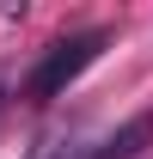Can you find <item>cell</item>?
I'll return each instance as SVG.
<instances>
[{
  "label": "cell",
  "instance_id": "obj_1",
  "mask_svg": "<svg viewBox=\"0 0 153 159\" xmlns=\"http://www.w3.org/2000/svg\"><path fill=\"white\" fill-rule=\"evenodd\" d=\"M104 31H74V37H61V43H49V55L37 61V74H31V104H49V98H61L67 86H74L86 67H92L98 55H104Z\"/></svg>",
  "mask_w": 153,
  "mask_h": 159
},
{
  "label": "cell",
  "instance_id": "obj_3",
  "mask_svg": "<svg viewBox=\"0 0 153 159\" xmlns=\"http://www.w3.org/2000/svg\"><path fill=\"white\" fill-rule=\"evenodd\" d=\"M25 159H92V153H86L74 135H49V141H37V147H31Z\"/></svg>",
  "mask_w": 153,
  "mask_h": 159
},
{
  "label": "cell",
  "instance_id": "obj_2",
  "mask_svg": "<svg viewBox=\"0 0 153 159\" xmlns=\"http://www.w3.org/2000/svg\"><path fill=\"white\" fill-rule=\"evenodd\" d=\"M147 141H153V116H135V122H123L104 147H92V159H135Z\"/></svg>",
  "mask_w": 153,
  "mask_h": 159
}]
</instances>
